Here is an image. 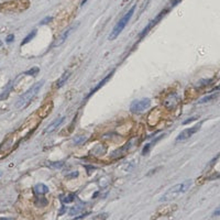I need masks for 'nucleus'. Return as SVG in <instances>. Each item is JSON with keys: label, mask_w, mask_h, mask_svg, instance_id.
Wrapping results in <instances>:
<instances>
[{"label": "nucleus", "mask_w": 220, "mask_h": 220, "mask_svg": "<svg viewBox=\"0 0 220 220\" xmlns=\"http://www.w3.org/2000/svg\"><path fill=\"white\" fill-rule=\"evenodd\" d=\"M0 46H2V41H0Z\"/></svg>", "instance_id": "29"}, {"label": "nucleus", "mask_w": 220, "mask_h": 220, "mask_svg": "<svg viewBox=\"0 0 220 220\" xmlns=\"http://www.w3.org/2000/svg\"><path fill=\"white\" fill-rule=\"evenodd\" d=\"M200 127H202V123L194 125V127H192V128H188V129L183 130V131H182L181 133L178 134V137L176 138V141L179 142V141H184V140L189 139L190 137H193V135H194L195 133H196V132L200 129Z\"/></svg>", "instance_id": "7"}, {"label": "nucleus", "mask_w": 220, "mask_h": 220, "mask_svg": "<svg viewBox=\"0 0 220 220\" xmlns=\"http://www.w3.org/2000/svg\"><path fill=\"white\" fill-rule=\"evenodd\" d=\"M74 29H76V27H72V28H70L68 30H66V32H64L62 35H61V37L58 39V41H56V43H55V46H58V45H61L62 43H64L65 42V40L67 39L68 37V35L71 34V33L73 32V30Z\"/></svg>", "instance_id": "14"}, {"label": "nucleus", "mask_w": 220, "mask_h": 220, "mask_svg": "<svg viewBox=\"0 0 220 220\" xmlns=\"http://www.w3.org/2000/svg\"><path fill=\"white\" fill-rule=\"evenodd\" d=\"M215 90H220V85H218L217 87L213 88V91H215Z\"/></svg>", "instance_id": "26"}, {"label": "nucleus", "mask_w": 220, "mask_h": 220, "mask_svg": "<svg viewBox=\"0 0 220 220\" xmlns=\"http://www.w3.org/2000/svg\"><path fill=\"white\" fill-rule=\"evenodd\" d=\"M70 75H71L70 72H65L64 74H63L62 76H61V78L58 79L57 81H56V87H57V88L62 87V86L64 85L65 83H66V81H67V79L70 78Z\"/></svg>", "instance_id": "15"}, {"label": "nucleus", "mask_w": 220, "mask_h": 220, "mask_svg": "<svg viewBox=\"0 0 220 220\" xmlns=\"http://www.w3.org/2000/svg\"><path fill=\"white\" fill-rule=\"evenodd\" d=\"M52 109H53V102L47 101L46 104L43 105V106L39 109V117L41 119L46 118V117L50 115V112L52 111Z\"/></svg>", "instance_id": "9"}, {"label": "nucleus", "mask_w": 220, "mask_h": 220, "mask_svg": "<svg viewBox=\"0 0 220 220\" xmlns=\"http://www.w3.org/2000/svg\"><path fill=\"white\" fill-rule=\"evenodd\" d=\"M215 97H216L215 95H211V96H209V97H205V98H203V99L200 100L199 102H206V101H208V100L213 99V98H215Z\"/></svg>", "instance_id": "23"}, {"label": "nucleus", "mask_w": 220, "mask_h": 220, "mask_svg": "<svg viewBox=\"0 0 220 220\" xmlns=\"http://www.w3.org/2000/svg\"><path fill=\"white\" fill-rule=\"evenodd\" d=\"M35 34H37V31H35V30H33L31 33H29V34L26 37V39H24L23 41H22V43H21V46H22V45H24V44H27L28 42H30L31 40H32L33 37H35Z\"/></svg>", "instance_id": "16"}, {"label": "nucleus", "mask_w": 220, "mask_h": 220, "mask_svg": "<svg viewBox=\"0 0 220 220\" xmlns=\"http://www.w3.org/2000/svg\"><path fill=\"white\" fill-rule=\"evenodd\" d=\"M74 198H75V194H70V195H68V196L64 199V202L66 203V204H68V203H72L73 200H74Z\"/></svg>", "instance_id": "20"}, {"label": "nucleus", "mask_w": 220, "mask_h": 220, "mask_svg": "<svg viewBox=\"0 0 220 220\" xmlns=\"http://www.w3.org/2000/svg\"><path fill=\"white\" fill-rule=\"evenodd\" d=\"M114 71H112V72L111 73H110V74H108V75H107V76L106 77H105V78L104 79H102V81H99V84H98V85L97 86H96V87L95 88H94V89H91V90H90V93H89V95H88V97H90V96L91 95H93V94H95L96 93V91H97L98 90V89H100V87H102V86H104L105 85V84H106L107 83V81H109V79H110V78H111V77H112V75H114Z\"/></svg>", "instance_id": "12"}, {"label": "nucleus", "mask_w": 220, "mask_h": 220, "mask_svg": "<svg viewBox=\"0 0 220 220\" xmlns=\"http://www.w3.org/2000/svg\"><path fill=\"white\" fill-rule=\"evenodd\" d=\"M179 104V97L176 93H169V95L165 97L163 105L166 109L169 110H173L176 108V106Z\"/></svg>", "instance_id": "6"}, {"label": "nucleus", "mask_w": 220, "mask_h": 220, "mask_svg": "<svg viewBox=\"0 0 220 220\" xmlns=\"http://www.w3.org/2000/svg\"><path fill=\"white\" fill-rule=\"evenodd\" d=\"M165 13H166V10H164V11L160 12V14H159V16L156 17V18L154 19V20H152V21H151L150 23H149L148 26H146V28H144V30L142 31V32H141V34H140V37H141V39H142V37H143L144 35H145L146 33L149 32V30H150V29H152V28H153V26H155V24L158 23L159 21H160L161 19H162V17H164V16H165Z\"/></svg>", "instance_id": "10"}, {"label": "nucleus", "mask_w": 220, "mask_h": 220, "mask_svg": "<svg viewBox=\"0 0 220 220\" xmlns=\"http://www.w3.org/2000/svg\"><path fill=\"white\" fill-rule=\"evenodd\" d=\"M26 0H14V1H10V2L1 3L0 5V11H7V12H19L23 11L28 8L29 2L23 3Z\"/></svg>", "instance_id": "4"}, {"label": "nucleus", "mask_w": 220, "mask_h": 220, "mask_svg": "<svg viewBox=\"0 0 220 220\" xmlns=\"http://www.w3.org/2000/svg\"><path fill=\"white\" fill-rule=\"evenodd\" d=\"M39 71H40V68L39 67H33L32 70H30V71H27L26 73H24V75H32V76H37V74L39 73Z\"/></svg>", "instance_id": "18"}, {"label": "nucleus", "mask_w": 220, "mask_h": 220, "mask_svg": "<svg viewBox=\"0 0 220 220\" xmlns=\"http://www.w3.org/2000/svg\"><path fill=\"white\" fill-rule=\"evenodd\" d=\"M151 106V100L149 98H143L140 100H134L130 106V110L132 112H142L150 108Z\"/></svg>", "instance_id": "5"}, {"label": "nucleus", "mask_w": 220, "mask_h": 220, "mask_svg": "<svg viewBox=\"0 0 220 220\" xmlns=\"http://www.w3.org/2000/svg\"><path fill=\"white\" fill-rule=\"evenodd\" d=\"M14 144V135H11L0 146V155L1 156H6L10 151L12 150Z\"/></svg>", "instance_id": "8"}, {"label": "nucleus", "mask_w": 220, "mask_h": 220, "mask_svg": "<svg viewBox=\"0 0 220 220\" xmlns=\"http://www.w3.org/2000/svg\"><path fill=\"white\" fill-rule=\"evenodd\" d=\"M190 185H192V181H185L181 184H177V185L171 187L164 195L162 196V198L160 199V202H169V200L175 199L176 197H178L179 195L186 193L189 189Z\"/></svg>", "instance_id": "1"}, {"label": "nucleus", "mask_w": 220, "mask_h": 220, "mask_svg": "<svg viewBox=\"0 0 220 220\" xmlns=\"http://www.w3.org/2000/svg\"><path fill=\"white\" fill-rule=\"evenodd\" d=\"M13 40H14V35L13 34H9L7 37V39H6V41H7V43H11Z\"/></svg>", "instance_id": "24"}, {"label": "nucleus", "mask_w": 220, "mask_h": 220, "mask_svg": "<svg viewBox=\"0 0 220 220\" xmlns=\"http://www.w3.org/2000/svg\"><path fill=\"white\" fill-rule=\"evenodd\" d=\"M150 148H151V144H146V146H144L143 151H142V154H143V155H145L146 153L149 152V150H150Z\"/></svg>", "instance_id": "22"}, {"label": "nucleus", "mask_w": 220, "mask_h": 220, "mask_svg": "<svg viewBox=\"0 0 220 220\" xmlns=\"http://www.w3.org/2000/svg\"><path fill=\"white\" fill-rule=\"evenodd\" d=\"M85 140H86V138L84 137V135H78V137L75 138L74 141H73V142H74L75 145H77V144H79V143H81V142H84Z\"/></svg>", "instance_id": "19"}, {"label": "nucleus", "mask_w": 220, "mask_h": 220, "mask_svg": "<svg viewBox=\"0 0 220 220\" xmlns=\"http://www.w3.org/2000/svg\"><path fill=\"white\" fill-rule=\"evenodd\" d=\"M0 220H9V219H7V218H6V219H5V218H1Z\"/></svg>", "instance_id": "28"}, {"label": "nucleus", "mask_w": 220, "mask_h": 220, "mask_svg": "<svg viewBox=\"0 0 220 220\" xmlns=\"http://www.w3.org/2000/svg\"><path fill=\"white\" fill-rule=\"evenodd\" d=\"M64 117H61V118H58V119H55V120L53 121V122L51 123V125H49L46 127V129L44 130V132L45 133H50V132H53L54 130L56 129V128H58L61 125V123L64 121Z\"/></svg>", "instance_id": "11"}, {"label": "nucleus", "mask_w": 220, "mask_h": 220, "mask_svg": "<svg viewBox=\"0 0 220 220\" xmlns=\"http://www.w3.org/2000/svg\"><path fill=\"white\" fill-rule=\"evenodd\" d=\"M108 218V213H99V215L95 216L91 220H106Z\"/></svg>", "instance_id": "17"}, {"label": "nucleus", "mask_w": 220, "mask_h": 220, "mask_svg": "<svg viewBox=\"0 0 220 220\" xmlns=\"http://www.w3.org/2000/svg\"><path fill=\"white\" fill-rule=\"evenodd\" d=\"M86 1H87V0H83V1H81V6H84L86 3Z\"/></svg>", "instance_id": "27"}, {"label": "nucleus", "mask_w": 220, "mask_h": 220, "mask_svg": "<svg viewBox=\"0 0 220 220\" xmlns=\"http://www.w3.org/2000/svg\"><path fill=\"white\" fill-rule=\"evenodd\" d=\"M134 10H135V6H133V7H132L131 9H130L129 11H128L127 13L120 19V20H119V22L114 27L112 31L110 32V34H109V40H115L121 32H122L125 27L127 26L128 22L130 21V19L132 18V16H133V13H134Z\"/></svg>", "instance_id": "3"}, {"label": "nucleus", "mask_w": 220, "mask_h": 220, "mask_svg": "<svg viewBox=\"0 0 220 220\" xmlns=\"http://www.w3.org/2000/svg\"><path fill=\"white\" fill-rule=\"evenodd\" d=\"M33 189H34V193L37 195H44V194H46V193H49V187L42 183L37 184Z\"/></svg>", "instance_id": "13"}, {"label": "nucleus", "mask_w": 220, "mask_h": 220, "mask_svg": "<svg viewBox=\"0 0 220 220\" xmlns=\"http://www.w3.org/2000/svg\"><path fill=\"white\" fill-rule=\"evenodd\" d=\"M213 217H217V216H220V206H218L217 208H216L215 210H213Z\"/></svg>", "instance_id": "21"}, {"label": "nucleus", "mask_w": 220, "mask_h": 220, "mask_svg": "<svg viewBox=\"0 0 220 220\" xmlns=\"http://www.w3.org/2000/svg\"><path fill=\"white\" fill-rule=\"evenodd\" d=\"M195 117H192V118H189L188 120H186V121H184V125H187V123H189V122H192V121H194L195 120Z\"/></svg>", "instance_id": "25"}, {"label": "nucleus", "mask_w": 220, "mask_h": 220, "mask_svg": "<svg viewBox=\"0 0 220 220\" xmlns=\"http://www.w3.org/2000/svg\"><path fill=\"white\" fill-rule=\"evenodd\" d=\"M43 85H44V81H37V83H35L34 85L32 86V87L29 88L26 93L22 94V95L19 97V99L17 100V102H16V107H17V108H22V107H24L26 105H28L29 102H30L31 100H32L33 98L37 96V94L39 93L40 89L43 87Z\"/></svg>", "instance_id": "2"}]
</instances>
